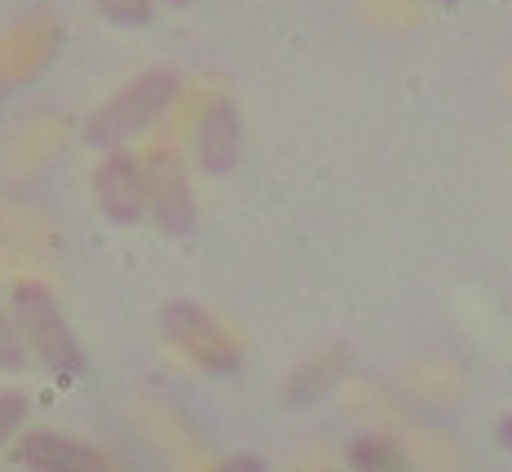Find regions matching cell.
<instances>
[{"label": "cell", "mask_w": 512, "mask_h": 472, "mask_svg": "<svg viewBox=\"0 0 512 472\" xmlns=\"http://www.w3.org/2000/svg\"><path fill=\"white\" fill-rule=\"evenodd\" d=\"M204 164L208 168H226L230 164V111L226 106H217V111L208 115V124H204Z\"/></svg>", "instance_id": "6"}, {"label": "cell", "mask_w": 512, "mask_h": 472, "mask_svg": "<svg viewBox=\"0 0 512 472\" xmlns=\"http://www.w3.org/2000/svg\"><path fill=\"white\" fill-rule=\"evenodd\" d=\"M27 340L23 331H18L14 318H5V309H0V371H23L27 367Z\"/></svg>", "instance_id": "7"}, {"label": "cell", "mask_w": 512, "mask_h": 472, "mask_svg": "<svg viewBox=\"0 0 512 472\" xmlns=\"http://www.w3.org/2000/svg\"><path fill=\"white\" fill-rule=\"evenodd\" d=\"M146 203H151L155 221L173 234L190 230V221H195L190 199H186V177H181V168L168 155H155L151 164H146Z\"/></svg>", "instance_id": "5"}, {"label": "cell", "mask_w": 512, "mask_h": 472, "mask_svg": "<svg viewBox=\"0 0 512 472\" xmlns=\"http://www.w3.org/2000/svg\"><path fill=\"white\" fill-rule=\"evenodd\" d=\"M93 195L111 225H137L146 212V173L133 155L106 150L102 164L93 168Z\"/></svg>", "instance_id": "3"}, {"label": "cell", "mask_w": 512, "mask_h": 472, "mask_svg": "<svg viewBox=\"0 0 512 472\" xmlns=\"http://www.w3.org/2000/svg\"><path fill=\"white\" fill-rule=\"evenodd\" d=\"M98 14L115 27H142L151 23V0H98Z\"/></svg>", "instance_id": "8"}, {"label": "cell", "mask_w": 512, "mask_h": 472, "mask_svg": "<svg viewBox=\"0 0 512 472\" xmlns=\"http://www.w3.org/2000/svg\"><path fill=\"white\" fill-rule=\"evenodd\" d=\"M177 89H181V80L173 71H146L142 80H133L124 93H115L111 102H102L98 111L89 115V124H84V142L98 146L102 155L106 150H120L128 137H137L168 102L177 98Z\"/></svg>", "instance_id": "1"}, {"label": "cell", "mask_w": 512, "mask_h": 472, "mask_svg": "<svg viewBox=\"0 0 512 472\" xmlns=\"http://www.w3.org/2000/svg\"><path fill=\"white\" fill-rule=\"evenodd\" d=\"M27 420V393H0V446L14 437V428Z\"/></svg>", "instance_id": "9"}, {"label": "cell", "mask_w": 512, "mask_h": 472, "mask_svg": "<svg viewBox=\"0 0 512 472\" xmlns=\"http://www.w3.org/2000/svg\"><path fill=\"white\" fill-rule=\"evenodd\" d=\"M230 472H243V468H230Z\"/></svg>", "instance_id": "11"}, {"label": "cell", "mask_w": 512, "mask_h": 472, "mask_svg": "<svg viewBox=\"0 0 512 472\" xmlns=\"http://www.w3.org/2000/svg\"><path fill=\"white\" fill-rule=\"evenodd\" d=\"M173 5H186V0H173Z\"/></svg>", "instance_id": "10"}, {"label": "cell", "mask_w": 512, "mask_h": 472, "mask_svg": "<svg viewBox=\"0 0 512 472\" xmlns=\"http://www.w3.org/2000/svg\"><path fill=\"white\" fill-rule=\"evenodd\" d=\"M14 323H18V331H23L27 349L36 353L49 371L71 375V371L84 367V353L76 345V331L67 327L62 309L53 305L49 287H40V283H18L14 287Z\"/></svg>", "instance_id": "2"}, {"label": "cell", "mask_w": 512, "mask_h": 472, "mask_svg": "<svg viewBox=\"0 0 512 472\" xmlns=\"http://www.w3.org/2000/svg\"><path fill=\"white\" fill-rule=\"evenodd\" d=\"M14 459L27 472H106V455L98 446L80 442V437L36 428L14 446Z\"/></svg>", "instance_id": "4"}]
</instances>
